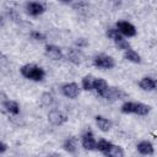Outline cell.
<instances>
[{"mask_svg":"<svg viewBox=\"0 0 157 157\" xmlns=\"http://www.w3.org/2000/svg\"><path fill=\"white\" fill-rule=\"evenodd\" d=\"M20 72L25 78L34 81V82H40L45 78L44 69L36 65V64H25V65H22L21 69H20Z\"/></svg>","mask_w":157,"mask_h":157,"instance_id":"6da1fadb","label":"cell"},{"mask_svg":"<svg viewBox=\"0 0 157 157\" xmlns=\"http://www.w3.org/2000/svg\"><path fill=\"white\" fill-rule=\"evenodd\" d=\"M92 64L101 70H110L115 66V60L113 56L107 54H98L92 59Z\"/></svg>","mask_w":157,"mask_h":157,"instance_id":"7a4b0ae2","label":"cell"},{"mask_svg":"<svg viewBox=\"0 0 157 157\" xmlns=\"http://www.w3.org/2000/svg\"><path fill=\"white\" fill-rule=\"evenodd\" d=\"M81 145L85 150L87 151H94L97 147V140L94 137V134L92 132V130H86L82 135H81Z\"/></svg>","mask_w":157,"mask_h":157,"instance_id":"3957f363","label":"cell"},{"mask_svg":"<svg viewBox=\"0 0 157 157\" xmlns=\"http://www.w3.org/2000/svg\"><path fill=\"white\" fill-rule=\"evenodd\" d=\"M115 28L121 33L123 37H135L136 36V28L129 21H124V20L118 21L115 23Z\"/></svg>","mask_w":157,"mask_h":157,"instance_id":"277c9868","label":"cell"},{"mask_svg":"<svg viewBox=\"0 0 157 157\" xmlns=\"http://www.w3.org/2000/svg\"><path fill=\"white\" fill-rule=\"evenodd\" d=\"M60 90H61L63 96H65L66 98H70V99H75L80 94V87L76 82H66L61 86Z\"/></svg>","mask_w":157,"mask_h":157,"instance_id":"5b68a950","label":"cell"},{"mask_svg":"<svg viewBox=\"0 0 157 157\" xmlns=\"http://www.w3.org/2000/svg\"><path fill=\"white\" fill-rule=\"evenodd\" d=\"M48 121L52 124V125H55V126H60L63 124H65L67 121V115L65 113H63L61 110H58V109H52L49 113H48Z\"/></svg>","mask_w":157,"mask_h":157,"instance_id":"8992f818","label":"cell"},{"mask_svg":"<svg viewBox=\"0 0 157 157\" xmlns=\"http://www.w3.org/2000/svg\"><path fill=\"white\" fill-rule=\"evenodd\" d=\"M25 9H26V12L29 15V16H39L42 15L44 11H45V6L42 4V2H38V1H29L25 5Z\"/></svg>","mask_w":157,"mask_h":157,"instance_id":"52a82bcc","label":"cell"},{"mask_svg":"<svg viewBox=\"0 0 157 157\" xmlns=\"http://www.w3.org/2000/svg\"><path fill=\"white\" fill-rule=\"evenodd\" d=\"M44 54L47 58L52 60H60L63 59V50L60 47L55 44H47L44 48Z\"/></svg>","mask_w":157,"mask_h":157,"instance_id":"ba28073f","label":"cell"},{"mask_svg":"<svg viewBox=\"0 0 157 157\" xmlns=\"http://www.w3.org/2000/svg\"><path fill=\"white\" fill-rule=\"evenodd\" d=\"M67 59L75 64V65H80L81 63L85 61V54L82 53V50L80 48H69L67 49Z\"/></svg>","mask_w":157,"mask_h":157,"instance_id":"9c48e42d","label":"cell"},{"mask_svg":"<svg viewBox=\"0 0 157 157\" xmlns=\"http://www.w3.org/2000/svg\"><path fill=\"white\" fill-rule=\"evenodd\" d=\"M136 150L140 155L144 156H152L155 153V147L152 145V142H150L148 140H142L136 145Z\"/></svg>","mask_w":157,"mask_h":157,"instance_id":"30bf717a","label":"cell"},{"mask_svg":"<svg viewBox=\"0 0 157 157\" xmlns=\"http://www.w3.org/2000/svg\"><path fill=\"white\" fill-rule=\"evenodd\" d=\"M125 97H126V93L117 87H109L108 91L103 96V98L109 99V101H118V99H123Z\"/></svg>","mask_w":157,"mask_h":157,"instance_id":"8fae6325","label":"cell"},{"mask_svg":"<svg viewBox=\"0 0 157 157\" xmlns=\"http://www.w3.org/2000/svg\"><path fill=\"white\" fill-rule=\"evenodd\" d=\"M63 148H64L67 153H71V155L76 153L77 150H78V141H77V139L74 137V136L65 139L64 142H63Z\"/></svg>","mask_w":157,"mask_h":157,"instance_id":"7c38bea8","label":"cell"},{"mask_svg":"<svg viewBox=\"0 0 157 157\" xmlns=\"http://www.w3.org/2000/svg\"><path fill=\"white\" fill-rule=\"evenodd\" d=\"M108 88H109V85H108V82H107L104 78L96 77V80H94V86H93V91H96L97 94H99L101 97H103L104 93L108 91Z\"/></svg>","mask_w":157,"mask_h":157,"instance_id":"4fadbf2b","label":"cell"},{"mask_svg":"<svg viewBox=\"0 0 157 157\" xmlns=\"http://www.w3.org/2000/svg\"><path fill=\"white\" fill-rule=\"evenodd\" d=\"M94 121H96V125L98 126V129L102 131V132H108L110 129H112V121L102 115H96L94 117Z\"/></svg>","mask_w":157,"mask_h":157,"instance_id":"5bb4252c","label":"cell"},{"mask_svg":"<svg viewBox=\"0 0 157 157\" xmlns=\"http://www.w3.org/2000/svg\"><path fill=\"white\" fill-rule=\"evenodd\" d=\"M2 108L9 114H12V115H17L20 113V104L16 101H12V99H5V101H2Z\"/></svg>","mask_w":157,"mask_h":157,"instance_id":"9a60e30c","label":"cell"},{"mask_svg":"<svg viewBox=\"0 0 157 157\" xmlns=\"http://www.w3.org/2000/svg\"><path fill=\"white\" fill-rule=\"evenodd\" d=\"M105 157H125V152L121 146L112 144L110 147L103 153Z\"/></svg>","mask_w":157,"mask_h":157,"instance_id":"2e32d148","label":"cell"},{"mask_svg":"<svg viewBox=\"0 0 157 157\" xmlns=\"http://www.w3.org/2000/svg\"><path fill=\"white\" fill-rule=\"evenodd\" d=\"M123 56H124L125 60H128V61H130V63H134V64H140V63L142 61L141 55H140L136 50H134L132 48H130V49H128L126 52H124V53H123Z\"/></svg>","mask_w":157,"mask_h":157,"instance_id":"e0dca14e","label":"cell"},{"mask_svg":"<svg viewBox=\"0 0 157 157\" xmlns=\"http://www.w3.org/2000/svg\"><path fill=\"white\" fill-rule=\"evenodd\" d=\"M155 82H156L155 78H152L150 76H145L139 81V86L142 91L150 92V91H155Z\"/></svg>","mask_w":157,"mask_h":157,"instance_id":"ac0fdd59","label":"cell"},{"mask_svg":"<svg viewBox=\"0 0 157 157\" xmlns=\"http://www.w3.org/2000/svg\"><path fill=\"white\" fill-rule=\"evenodd\" d=\"M94 80L96 77L93 75H86L82 77L81 80V87L85 91H93V86H94Z\"/></svg>","mask_w":157,"mask_h":157,"instance_id":"d6986e66","label":"cell"},{"mask_svg":"<svg viewBox=\"0 0 157 157\" xmlns=\"http://www.w3.org/2000/svg\"><path fill=\"white\" fill-rule=\"evenodd\" d=\"M105 36H107L109 39H112L115 44L124 39V37L121 36V33H120L115 27H114V28H108L107 32H105Z\"/></svg>","mask_w":157,"mask_h":157,"instance_id":"ffe728a7","label":"cell"},{"mask_svg":"<svg viewBox=\"0 0 157 157\" xmlns=\"http://www.w3.org/2000/svg\"><path fill=\"white\" fill-rule=\"evenodd\" d=\"M151 110V107L142 103V102H135V114L137 115H147Z\"/></svg>","mask_w":157,"mask_h":157,"instance_id":"44dd1931","label":"cell"},{"mask_svg":"<svg viewBox=\"0 0 157 157\" xmlns=\"http://www.w3.org/2000/svg\"><path fill=\"white\" fill-rule=\"evenodd\" d=\"M120 110L124 114H135V102H131V101L124 102L120 107Z\"/></svg>","mask_w":157,"mask_h":157,"instance_id":"7402d4cb","label":"cell"},{"mask_svg":"<svg viewBox=\"0 0 157 157\" xmlns=\"http://www.w3.org/2000/svg\"><path fill=\"white\" fill-rule=\"evenodd\" d=\"M110 145H112L110 141H108V140H105V139H99V140L97 141V147H96V150L99 151V152H102V153H104V152L110 147Z\"/></svg>","mask_w":157,"mask_h":157,"instance_id":"603a6c76","label":"cell"},{"mask_svg":"<svg viewBox=\"0 0 157 157\" xmlns=\"http://www.w3.org/2000/svg\"><path fill=\"white\" fill-rule=\"evenodd\" d=\"M40 102H42L43 105H45V107H50V105L54 103V97H53L52 93H49V92H44V93L40 96Z\"/></svg>","mask_w":157,"mask_h":157,"instance_id":"cb8c5ba5","label":"cell"},{"mask_svg":"<svg viewBox=\"0 0 157 157\" xmlns=\"http://www.w3.org/2000/svg\"><path fill=\"white\" fill-rule=\"evenodd\" d=\"M31 38L36 42H44L45 40V36L42 33V32H38V31H32L31 32Z\"/></svg>","mask_w":157,"mask_h":157,"instance_id":"d4e9b609","label":"cell"},{"mask_svg":"<svg viewBox=\"0 0 157 157\" xmlns=\"http://www.w3.org/2000/svg\"><path fill=\"white\" fill-rule=\"evenodd\" d=\"M115 45H117V48H118V49H120V50H123V52H126L128 49H130V48H131V47H130V43H129L126 39L120 40V42H119V43H117Z\"/></svg>","mask_w":157,"mask_h":157,"instance_id":"484cf974","label":"cell"},{"mask_svg":"<svg viewBox=\"0 0 157 157\" xmlns=\"http://www.w3.org/2000/svg\"><path fill=\"white\" fill-rule=\"evenodd\" d=\"M75 45H76V48H83V47H86L87 45V42L83 39V38H78L77 40H75Z\"/></svg>","mask_w":157,"mask_h":157,"instance_id":"4316f807","label":"cell"},{"mask_svg":"<svg viewBox=\"0 0 157 157\" xmlns=\"http://www.w3.org/2000/svg\"><path fill=\"white\" fill-rule=\"evenodd\" d=\"M6 150H7V145H6L4 141H1V144H0V153H1V155L5 153Z\"/></svg>","mask_w":157,"mask_h":157,"instance_id":"83f0119b","label":"cell"},{"mask_svg":"<svg viewBox=\"0 0 157 157\" xmlns=\"http://www.w3.org/2000/svg\"><path fill=\"white\" fill-rule=\"evenodd\" d=\"M47 157H61L59 153H55V152H53V153H49V155H47Z\"/></svg>","mask_w":157,"mask_h":157,"instance_id":"f1b7e54d","label":"cell"},{"mask_svg":"<svg viewBox=\"0 0 157 157\" xmlns=\"http://www.w3.org/2000/svg\"><path fill=\"white\" fill-rule=\"evenodd\" d=\"M155 91H157V80H156V82H155Z\"/></svg>","mask_w":157,"mask_h":157,"instance_id":"f546056e","label":"cell"}]
</instances>
